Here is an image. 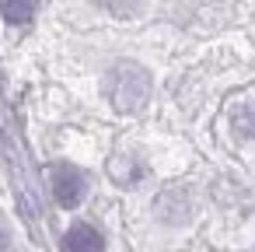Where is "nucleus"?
Returning a JSON list of instances; mask_svg holds the SVG:
<instances>
[{
    "label": "nucleus",
    "mask_w": 255,
    "mask_h": 252,
    "mask_svg": "<svg viewBox=\"0 0 255 252\" xmlns=\"http://www.w3.org/2000/svg\"><path fill=\"white\" fill-rule=\"evenodd\" d=\"M35 7H39V0H0V14H4L11 25H25V21H32Z\"/></svg>",
    "instance_id": "20e7f679"
},
{
    "label": "nucleus",
    "mask_w": 255,
    "mask_h": 252,
    "mask_svg": "<svg viewBox=\"0 0 255 252\" xmlns=\"http://www.w3.org/2000/svg\"><path fill=\"white\" fill-rule=\"evenodd\" d=\"M0 252H7V238H4V231H0Z\"/></svg>",
    "instance_id": "423d86ee"
},
{
    "label": "nucleus",
    "mask_w": 255,
    "mask_h": 252,
    "mask_svg": "<svg viewBox=\"0 0 255 252\" xmlns=\"http://www.w3.org/2000/svg\"><path fill=\"white\" fill-rule=\"evenodd\" d=\"M63 245H67V252H105V242L91 224H74L67 231Z\"/></svg>",
    "instance_id": "7ed1b4c3"
},
{
    "label": "nucleus",
    "mask_w": 255,
    "mask_h": 252,
    "mask_svg": "<svg viewBox=\"0 0 255 252\" xmlns=\"http://www.w3.org/2000/svg\"><path fill=\"white\" fill-rule=\"evenodd\" d=\"M88 193V179L74 165H53V196L63 210H74Z\"/></svg>",
    "instance_id": "f03ea898"
},
{
    "label": "nucleus",
    "mask_w": 255,
    "mask_h": 252,
    "mask_svg": "<svg viewBox=\"0 0 255 252\" xmlns=\"http://www.w3.org/2000/svg\"><path fill=\"white\" fill-rule=\"evenodd\" d=\"M248 130H252V133H255V109H252V123H248Z\"/></svg>",
    "instance_id": "0eeeda50"
},
{
    "label": "nucleus",
    "mask_w": 255,
    "mask_h": 252,
    "mask_svg": "<svg viewBox=\"0 0 255 252\" xmlns=\"http://www.w3.org/2000/svg\"><path fill=\"white\" fill-rule=\"evenodd\" d=\"M98 7H105L109 14H116V18H133L140 7H143V0H95Z\"/></svg>",
    "instance_id": "39448f33"
},
{
    "label": "nucleus",
    "mask_w": 255,
    "mask_h": 252,
    "mask_svg": "<svg viewBox=\"0 0 255 252\" xmlns=\"http://www.w3.org/2000/svg\"><path fill=\"white\" fill-rule=\"evenodd\" d=\"M105 98L116 112H136L150 98V74L140 63H116L105 77Z\"/></svg>",
    "instance_id": "f257e3e1"
}]
</instances>
